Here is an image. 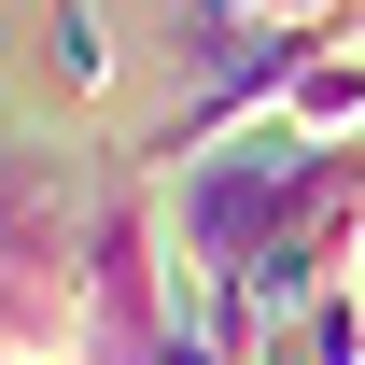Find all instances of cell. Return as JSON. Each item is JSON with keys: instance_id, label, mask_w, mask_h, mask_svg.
Returning <instances> with one entry per match:
<instances>
[{"instance_id": "1", "label": "cell", "mask_w": 365, "mask_h": 365, "mask_svg": "<svg viewBox=\"0 0 365 365\" xmlns=\"http://www.w3.org/2000/svg\"><path fill=\"white\" fill-rule=\"evenodd\" d=\"M85 225H98L85 169L0 155V351L71 365V337H85Z\"/></svg>"}, {"instance_id": "2", "label": "cell", "mask_w": 365, "mask_h": 365, "mask_svg": "<svg viewBox=\"0 0 365 365\" xmlns=\"http://www.w3.org/2000/svg\"><path fill=\"white\" fill-rule=\"evenodd\" d=\"M351 267H365V140H323V169H309V197H295L281 253H267L253 281H239V295H253L267 323H295L309 295H337Z\"/></svg>"}, {"instance_id": "3", "label": "cell", "mask_w": 365, "mask_h": 365, "mask_svg": "<svg viewBox=\"0 0 365 365\" xmlns=\"http://www.w3.org/2000/svg\"><path fill=\"white\" fill-rule=\"evenodd\" d=\"M43 71H56V98H71V113H98V98H113L127 43H113V14H98V0H56V14H43Z\"/></svg>"}, {"instance_id": "4", "label": "cell", "mask_w": 365, "mask_h": 365, "mask_svg": "<svg viewBox=\"0 0 365 365\" xmlns=\"http://www.w3.org/2000/svg\"><path fill=\"white\" fill-rule=\"evenodd\" d=\"M295 351H309V365H365V281H337V295L295 309Z\"/></svg>"}, {"instance_id": "5", "label": "cell", "mask_w": 365, "mask_h": 365, "mask_svg": "<svg viewBox=\"0 0 365 365\" xmlns=\"http://www.w3.org/2000/svg\"><path fill=\"white\" fill-rule=\"evenodd\" d=\"M267 29H337V0H253Z\"/></svg>"}, {"instance_id": "6", "label": "cell", "mask_w": 365, "mask_h": 365, "mask_svg": "<svg viewBox=\"0 0 365 365\" xmlns=\"http://www.w3.org/2000/svg\"><path fill=\"white\" fill-rule=\"evenodd\" d=\"M182 29H239V14H253V0H169Z\"/></svg>"}, {"instance_id": "7", "label": "cell", "mask_w": 365, "mask_h": 365, "mask_svg": "<svg viewBox=\"0 0 365 365\" xmlns=\"http://www.w3.org/2000/svg\"><path fill=\"white\" fill-rule=\"evenodd\" d=\"M337 14H365V0H337Z\"/></svg>"}, {"instance_id": "8", "label": "cell", "mask_w": 365, "mask_h": 365, "mask_svg": "<svg viewBox=\"0 0 365 365\" xmlns=\"http://www.w3.org/2000/svg\"><path fill=\"white\" fill-rule=\"evenodd\" d=\"M0 155H14V127H0Z\"/></svg>"}, {"instance_id": "9", "label": "cell", "mask_w": 365, "mask_h": 365, "mask_svg": "<svg viewBox=\"0 0 365 365\" xmlns=\"http://www.w3.org/2000/svg\"><path fill=\"white\" fill-rule=\"evenodd\" d=\"M0 365H29V351H0Z\"/></svg>"}]
</instances>
